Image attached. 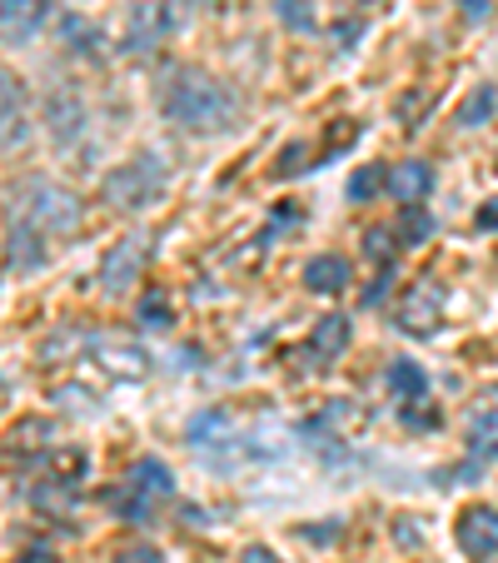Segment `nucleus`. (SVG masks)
Wrapping results in <instances>:
<instances>
[{"instance_id": "1", "label": "nucleus", "mask_w": 498, "mask_h": 563, "mask_svg": "<svg viewBox=\"0 0 498 563\" xmlns=\"http://www.w3.org/2000/svg\"><path fill=\"white\" fill-rule=\"evenodd\" d=\"M80 230V200H75L65 185L31 175L11 190L5 200V260L21 275L51 265V255Z\"/></svg>"}, {"instance_id": "2", "label": "nucleus", "mask_w": 498, "mask_h": 563, "mask_svg": "<svg viewBox=\"0 0 498 563\" xmlns=\"http://www.w3.org/2000/svg\"><path fill=\"white\" fill-rule=\"evenodd\" d=\"M155 106L165 120H175L190 135H230L240 125V100L214 80V75L180 65L155 86Z\"/></svg>"}, {"instance_id": "3", "label": "nucleus", "mask_w": 498, "mask_h": 563, "mask_svg": "<svg viewBox=\"0 0 498 563\" xmlns=\"http://www.w3.org/2000/svg\"><path fill=\"white\" fill-rule=\"evenodd\" d=\"M165 499H175L170 468L159 464V459H140V464L130 468L125 484L110 494V509H115V519H125V523H155V514Z\"/></svg>"}, {"instance_id": "4", "label": "nucleus", "mask_w": 498, "mask_h": 563, "mask_svg": "<svg viewBox=\"0 0 498 563\" xmlns=\"http://www.w3.org/2000/svg\"><path fill=\"white\" fill-rule=\"evenodd\" d=\"M165 185H170V175H165L159 155L155 150H140L135 159H125L120 170L106 175V200L115 210H150L165 195Z\"/></svg>"}, {"instance_id": "5", "label": "nucleus", "mask_w": 498, "mask_h": 563, "mask_svg": "<svg viewBox=\"0 0 498 563\" xmlns=\"http://www.w3.org/2000/svg\"><path fill=\"white\" fill-rule=\"evenodd\" d=\"M170 35H175L170 0H135L125 15V41H120V51L145 55V51H155L159 41H170Z\"/></svg>"}, {"instance_id": "6", "label": "nucleus", "mask_w": 498, "mask_h": 563, "mask_svg": "<svg viewBox=\"0 0 498 563\" xmlns=\"http://www.w3.org/2000/svg\"><path fill=\"white\" fill-rule=\"evenodd\" d=\"M31 96H25L21 75L0 65V150H21L31 140Z\"/></svg>"}, {"instance_id": "7", "label": "nucleus", "mask_w": 498, "mask_h": 563, "mask_svg": "<svg viewBox=\"0 0 498 563\" xmlns=\"http://www.w3.org/2000/svg\"><path fill=\"white\" fill-rule=\"evenodd\" d=\"M86 125H90V110L75 86H55L45 96V130H51L55 145H75V140L86 135Z\"/></svg>"}, {"instance_id": "8", "label": "nucleus", "mask_w": 498, "mask_h": 563, "mask_svg": "<svg viewBox=\"0 0 498 563\" xmlns=\"http://www.w3.org/2000/svg\"><path fill=\"white\" fill-rule=\"evenodd\" d=\"M439 319H444V289H439V279H419L399 299V324L409 334H434Z\"/></svg>"}, {"instance_id": "9", "label": "nucleus", "mask_w": 498, "mask_h": 563, "mask_svg": "<svg viewBox=\"0 0 498 563\" xmlns=\"http://www.w3.org/2000/svg\"><path fill=\"white\" fill-rule=\"evenodd\" d=\"M140 269H145V245L140 240H120L106 255V265H100V285H106V295H125L140 279Z\"/></svg>"}, {"instance_id": "10", "label": "nucleus", "mask_w": 498, "mask_h": 563, "mask_svg": "<svg viewBox=\"0 0 498 563\" xmlns=\"http://www.w3.org/2000/svg\"><path fill=\"white\" fill-rule=\"evenodd\" d=\"M458 549L468 553V559H494L498 549V523H494V509H464L458 514Z\"/></svg>"}, {"instance_id": "11", "label": "nucleus", "mask_w": 498, "mask_h": 563, "mask_svg": "<svg viewBox=\"0 0 498 563\" xmlns=\"http://www.w3.org/2000/svg\"><path fill=\"white\" fill-rule=\"evenodd\" d=\"M45 15H51V0H0V35L11 45H25Z\"/></svg>"}, {"instance_id": "12", "label": "nucleus", "mask_w": 498, "mask_h": 563, "mask_svg": "<svg viewBox=\"0 0 498 563\" xmlns=\"http://www.w3.org/2000/svg\"><path fill=\"white\" fill-rule=\"evenodd\" d=\"M394 190V200L409 210V205H424L429 190H434V165L429 159H399V170L384 180Z\"/></svg>"}, {"instance_id": "13", "label": "nucleus", "mask_w": 498, "mask_h": 563, "mask_svg": "<svg viewBox=\"0 0 498 563\" xmlns=\"http://www.w3.org/2000/svg\"><path fill=\"white\" fill-rule=\"evenodd\" d=\"M350 275L354 269L344 255H319L305 265V285L314 289V295H344V289H350Z\"/></svg>"}, {"instance_id": "14", "label": "nucleus", "mask_w": 498, "mask_h": 563, "mask_svg": "<svg viewBox=\"0 0 498 563\" xmlns=\"http://www.w3.org/2000/svg\"><path fill=\"white\" fill-rule=\"evenodd\" d=\"M60 41L70 55H86V60H100L106 55V35H100L96 21H86V15H60Z\"/></svg>"}, {"instance_id": "15", "label": "nucleus", "mask_w": 498, "mask_h": 563, "mask_svg": "<svg viewBox=\"0 0 498 563\" xmlns=\"http://www.w3.org/2000/svg\"><path fill=\"white\" fill-rule=\"evenodd\" d=\"M309 350H314L319 364L340 360V354L350 350V319H344V314H324L314 324V334H309Z\"/></svg>"}, {"instance_id": "16", "label": "nucleus", "mask_w": 498, "mask_h": 563, "mask_svg": "<svg viewBox=\"0 0 498 563\" xmlns=\"http://www.w3.org/2000/svg\"><path fill=\"white\" fill-rule=\"evenodd\" d=\"M389 389L399 405H424L429 399V374L419 369L413 360H394L389 364Z\"/></svg>"}, {"instance_id": "17", "label": "nucleus", "mask_w": 498, "mask_h": 563, "mask_svg": "<svg viewBox=\"0 0 498 563\" xmlns=\"http://www.w3.org/2000/svg\"><path fill=\"white\" fill-rule=\"evenodd\" d=\"M488 120H494V86H478L474 96L464 100V110H458V125L478 130V125H488Z\"/></svg>"}, {"instance_id": "18", "label": "nucleus", "mask_w": 498, "mask_h": 563, "mask_svg": "<svg viewBox=\"0 0 498 563\" xmlns=\"http://www.w3.org/2000/svg\"><path fill=\"white\" fill-rule=\"evenodd\" d=\"M384 180H389V170H384V165H364V170H354V180H350V200H354V205L379 200Z\"/></svg>"}, {"instance_id": "19", "label": "nucleus", "mask_w": 498, "mask_h": 563, "mask_svg": "<svg viewBox=\"0 0 498 563\" xmlns=\"http://www.w3.org/2000/svg\"><path fill=\"white\" fill-rule=\"evenodd\" d=\"M275 15L289 25V31H299V35H309V31L319 25V21H314V11H309L305 0H275Z\"/></svg>"}, {"instance_id": "20", "label": "nucleus", "mask_w": 498, "mask_h": 563, "mask_svg": "<svg viewBox=\"0 0 498 563\" xmlns=\"http://www.w3.org/2000/svg\"><path fill=\"white\" fill-rule=\"evenodd\" d=\"M140 324H145V330H170V324H175L170 299H165V295H145V299H140Z\"/></svg>"}, {"instance_id": "21", "label": "nucleus", "mask_w": 498, "mask_h": 563, "mask_svg": "<svg viewBox=\"0 0 498 563\" xmlns=\"http://www.w3.org/2000/svg\"><path fill=\"white\" fill-rule=\"evenodd\" d=\"M429 234H434L429 214L419 210V205H409V210H403V224H399V245H424Z\"/></svg>"}, {"instance_id": "22", "label": "nucleus", "mask_w": 498, "mask_h": 563, "mask_svg": "<svg viewBox=\"0 0 498 563\" xmlns=\"http://www.w3.org/2000/svg\"><path fill=\"white\" fill-rule=\"evenodd\" d=\"M110 563H165V559H159V549H150V543H135V549H120Z\"/></svg>"}, {"instance_id": "23", "label": "nucleus", "mask_w": 498, "mask_h": 563, "mask_svg": "<svg viewBox=\"0 0 498 563\" xmlns=\"http://www.w3.org/2000/svg\"><path fill=\"white\" fill-rule=\"evenodd\" d=\"M389 250H394V245H389V234H384V230H374V234H369V255L384 265V260H389Z\"/></svg>"}, {"instance_id": "24", "label": "nucleus", "mask_w": 498, "mask_h": 563, "mask_svg": "<svg viewBox=\"0 0 498 563\" xmlns=\"http://www.w3.org/2000/svg\"><path fill=\"white\" fill-rule=\"evenodd\" d=\"M240 563H279V559H275V553L265 549V543H250V549L240 553Z\"/></svg>"}, {"instance_id": "25", "label": "nucleus", "mask_w": 498, "mask_h": 563, "mask_svg": "<svg viewBox=\"0 0 498 563\" xmlns=\"http://www.w3.org/2000/svg\"><path fill=\"white\" fill-rule=\"evenodd\" d=\"M458 5H464V15H474V21H484V15H488V5H494V0H458Z\"/></svg>"}, {"instance_id": "26", "label": "nucleus", "mask_w": 498, "mask_h": 563, "mask_svg": "<svg viewBox=\"0 0 498 563\" xmlns=\"http://www.w3.org/2000/svg\"><path fill=\"white\" fill-rule=\"evenodd\" d=\"M384 289H389V275H379V279H374V285H369V295H364V305H379V299H384Z\"/></svg>"}, {"instance_id": "27", "label": "nucleus", "mask_w": 498, "mask_h": 563, "mask_svg": "<svg viewBox=\"0 0 498 563\" xmlns=\"http://www.w3.org/2000/svg\"><path fill=\"white\" fill-rule=\"evenodd\" d=\"M0 405H5V389H0Z\"/></svg>"}, {"instance_id": "28", "label": "nucleus", "mask_w": 498, "mask_h": 563, "mask_svg": "<svg viewBox=\"0 0 498 563\" xmlns=\"http://www.w3.org/2000/svg\"><path fill=\"white\" fill-rule=\"evenodd\" d=\"M195 5H210V0H195Z\"/></svg>"}]
</instances>
